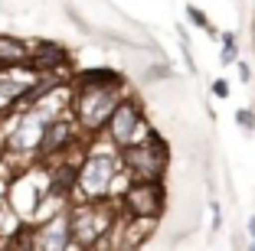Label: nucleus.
Listing matches in <instances>:
<instances>
[{"label": "nucleus", "instance_id": "nucleus-2", "mask_svg": "<svg viewBox=\"0 0 255 251\" xmlns=\"http://www.w3.org/2000/svg\"><path fill=\"white\" fill-rule=\"evenodd\" d=\"M121 173V160L115 147L85 150L75 167V192L85 202H105L115 196V179Z\"/></svg>", "mask_w": 255, "mask_h": 251}, {"label": "nucleus", "instance_id": "nucleus-17", "mask_svg": "<svg viewBox=\"0 0 255 251\" xmlns=\"http://www.w3.org/2000/svg\"><path fill=\"white\" fill-rule=\"evenodd\" d=\"M236 66H239V79H242V82H246V85H249V82H252V69H249V62L236 59Z\"/></svg>", "mask_w": 255, "mask_h": 251}, {"label": "nucleus", "instance_id": "nucleus-7", "mask_svg": "<svg viewBox=\"0 0 255 251\" xmlns=\"http://www.w3.org/2000/svg\"><path fill=\"white\" fill-rule=\"evenodd\" d=\"M79 137H82V131L75 127V121L69 118V114H56V118L46 124L43 141H39V147H36V154H33V160H36V163L66 160V157L72 154L75 147H79Z\"/></svg>", "mask_w": 255, "mask_h": 251}, {"label": "nucleus", "instance_id": "nucleus-8", "mask_svg": "<svg viewBox=\"0 0 255 251\" xmlns=\"http://www.w3.org/2000/svg\"><path fill=\"white\" fill-rule=\"evenodd\" d=\"M72 229H69V206L30 222V248L33 251H69L72 248Z\"/></svg>", "mask_w": 255, "mask_h": 251}, {"label": "nucleus", "instance_id": "nucleus-15", "mask_svg": "<svg viewBox=\"0 0 255 251\" xmlns=\"http://www.w3.org/2000/svg\"><path fill=\"white\" fill-rule=\"evenodd\" d=\"M236 121H239V127H242L246 134L255 131V111H252V108H239V111H236Z\"/></svg>", "mask_w": 255, "mask_h": 251}, {"label": "nucleus", "instance_id": "nucleus-14", "mask_svg": "<svg viewBox=\"0 0 255 251\" xmlns=\"http://www.w3.org/2000/svg\"><path fill=\"white\" fill-rule=\"evenodd\" d=\"M187 20L193 23V26H200L203 33H210V36H213V33H216V30H213V23H210V16L203 13L200 7H193V3H187Z\"/></svg>", "mask_w": 255, "mask_h": 251}, {"label": "nucleus", "instance_id": "nucleus-19", "mask_svg": "<svg viewBox=\"0 0 255 251\" xmlns=\"http://www.w3.org/2000/svg\"><path fill=\"white\" fill-rule=\"evenodd\" d=\"M0 251H10V245H7V238H0Z\"/></svg>", "mask_w": 255, "mask_h": 251}, {"label": "nucleus", "instance_id": "nucleus-5", "mask_svg": "<svg viewBox=\"0 0 255 251\" xmlns=\"http://www.w3.org/2000/svg\"><path fill=\"white\" fill-rule=\"evenodd\" d=\"M115 206L128 222H157L167 206L164 179H128Z\"/></svg>", "mask_w": 255, "mask_h": 251}, {"label": "nucleus", "instance_id": "nucleus-9", "mask_svg": "<svg viewBox=\"0 0 255 251\" xmlns=\"http://www.w3.org/2000/svg\"><path fill=\"white\" fill-rule=\"evenodd\" d=\"M72 66V56H69L66 46L53 43V39H39V43H30V62H26V69H30L33 75H59Z\"/></svg>", "mask_w": 255, "mask_h": 251}, {"label": "nucleus", "instance_id": "nucleus-13", "mask_svg": "<svg viewBox=\"0 0 255 251\" xmlns=\"http://www.w3.org/2000/svg\"><path fill=\"white\" fill-rule=\"evenodd\" d=\"M239 59V49H236V33H223V52H219V62L223 66H233Z\"/></svg>", "mask_w": 255, "mask_h": 251}, {"label": "nucleus", "instance_id": "nucleus-6", "mask_svg": "<svg viewBox=\"0 0 255 251\" xmlns=\"http://www.w3.org/2000/svg\"><path fill=\"white\" fill-rule=\"evenodd\" d=\"M147 127L150 124H147V114H144V104L131 95H121L118 104H115V111H112V118L105 121V131L102 134H105L108 147L125 150V147H131V144L144 141Z\"/></svg>", "mask_w": 255, "mask_h": 251}, {"label": "nucleus", "instance_id": "nucleus-10", "mask_svg": "<svg viewBox=\"0 0 255 251\" xmlns=\"http://www.w3.org/2000/svg\"><path fill=\"white\" fill-rule=\"evenodd\" d=\"M33 79L36 75L30 69H0V118H10L16 111V104L33 85Z\"/></svg>", "mask_w": 255, "mask_h": 251}, {"label": "nucleus", "instance_id": "nucleus-3", "mask_svg": "<svg viewBox=\"0 0 255 251\" xmlns=\"http://www.w3.org/2000/svg\"><path fill=\"white\" fill-rule=\"evenodd\" d=\"M118 160L121 173H128V179H164L167 163H170V144L164 141L160 131L147 127L144 141L118 150Z\"/></svg>", "mask_w": 255, "mask_h": 251}, {"label": "nucleus", "instance_id": "nucleus-18", "mask_svg": "<svg viewBox=\"0 0 255 251\" xmlns=\"http://www.w3.org/2000/svg\"><path fill=\"white\" fill-rule=\"evenodd\" d=\"M249 235L255 238V215H252V219H249Z\"/></svg>", "mask_w": 255, "mask_h": 251}, {"label": "nucleus", "instance_id": "nucleus-20", "mask_svg": "<svg viewBox=\"0 0 255 251\" xmlns=\"http://www.w3.org/2000/svg\"><path fill=\"white\" fill-rule=\"evenodd\" d=\"M249 251H255V242H252V248H249Z\"/></svg>", "mask_w": 255, "mask_h": 251}, {"label": "nucleus", "instance_id": "nucleus-1", "mask_svg": "<svg viewBox=\"0 0 255 251\" xmlns=\"http://www.w3.org/2000/svg\"><path fill=\"white\" fill-rule=\"evenodd\" d=\"M125 95V85H102V88H72L69 85V118L82 131V137L95 141L105 131V121L112 118L118 98Z\"/></svg>", "mask_w": 255, "mask_h": 251}, {"label": "nucleus", "instance_id": "nucleus-4", "mask_svg": "<svg viewBox=\"0 0 255 251\" xmlns=\"http://www.w3.org/2000/svg\"><path fill=\"white\" fill-rule=\"evenodd\" d=\"M118 222V206H112V199L105 202H85L82 206H69V229H72V242L82 251L95 248Z\"/></svg>", "mask_w": 255, "mask_h": 251}, {"label": "nucleus", "instance_id": "nucleus-11", "mask_svg": "<svg viewBox=\"0 0 255 251\" xmlns=\"http://www.w3.org/2000/svg\"><path fill=\"white\" fill-rule=\"evenodd\" d=\"M30 62V43L13 33H0V69H26Z\"/></svg>", "mask_w": 255, "mask_h": 251}, {"label": "nucleus", "instance_id": "nucleus-12", "mask_svg": "<svg viewBox=\"0 0 255 251\" xmlns=\"http://www.w3.org/2000/svg\"><path fill=\"white\" fill-rule=\"evenodd\" d=\"M69 85L72 88H102V85H125V75L115 72V69H79V72L69 75Z\"/></svg>", "mask_w": 255, "mask_h": 251}, {"label": "nucleus", "instance_id": "nucleus-16", "mask_svg": "<svg viewBox=\"0 0 255 251\" xmlns=\"http://www.w3.org/2000/svg\"><path fill=\"white\" fill-rule=\"evenodd\" d=\"M213 98H229V82H226V79L213 82Z\"/></svg>", "mask_w": 255, "mask_h": 251}]
</instances>
